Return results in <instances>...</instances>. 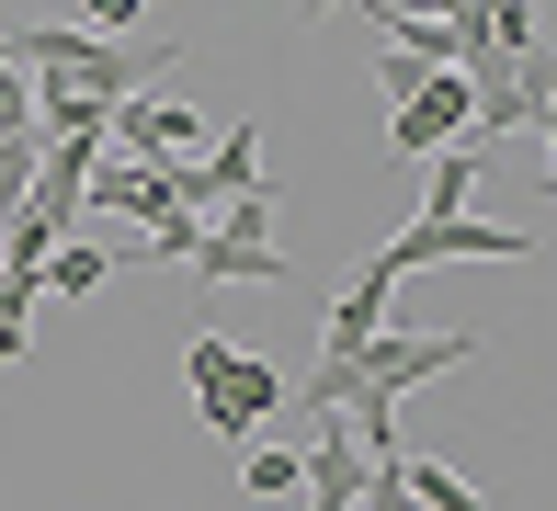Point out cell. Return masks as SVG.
Returning <instances> with one entry per match:
<instances>
[{
    "label": "cell",
    "mask_w": 557,
    "mask_h": 511,
    "mask_svg": "<svg viewBox=\"0 0 557 511\" xmlns=\"http://www.w3.org/2000/svg\"><path fill=\"white\" fill-rule=\"evenodd\" d=\"M12 68L69 80L91 102H125V91L183 80V46H171V35H91V23H12Z\"/></svg>",
    "instance_id": "1"
},
{
    "label": "cell",
    "mask_w": 557,
    "mask_h": 511,
    "mask_svg": "<svg viewBox=\"0 0 557 511\" xmlns=\"http://www.w3.org/2000/svg\"><path fill=\"white\" fill-rule=\"evenodd\" d=\"M114 148H125L137 171H183V160H206V148H216V114H183L171 80H160V91H125V102H114Z\"/></svg>",
    "instance_id": "2"
},
{
    "label": "cell",
    "mask_w": 557,
    "mask_h": 511,
    "mask_svg": "<svg viewBox=\"0 0 557 511\" xmlns=\"http://www.w3.org/2000/svg\"><path fill=\"white\" fill-rule=\"evenodd\" d=\"M523 227H490V216H421V227H398V239H375V262L387 273H421V262H523Z\"/></svg>",
    "instance_id": "3"
},
{
    "label": "cell",
    "mask_w": 557,
    "mask_h": 511,
    "mask_svg": "<svg viewBox=\"0 0 557 511\" xmlns=\"http://www.w3.org/2000/svg\"><path fill=\"white\" fill-rule=\"evenodd\" d=\"M467 114H478V102H467V80H455V68H433V80H421L410 102H387V137L410 148V160H444V148L467 137Z\"/></svg>",
    "instance_id": "4"
},
{
    "label": "cell",
    "mask_w": 557,
    "mask_h": 511,
    "mask_svg": "<svg viewBox=\"0 0 557 511\" xmlns=\"http://www.w3.org/2000/svg\"><path fill=\"white\" fill-rule=\"evenodd\" d=\"M273 398H285V375H273L262 352H239V364H227V387H206V421L227 432V444H262V421H273Z\"/></svg>",
    "instance_id": "5"
},
{
    "label": "cell",
    "mask_w": 557,
    "mask_h": 511,
    "mask_svg": "<svg viewBox=\"0 0 557 511\" xmlns=\"http://www.w3.org/2000/svg\"><path fill=\"white\" fill-rule=\"evenodd\" d=\"M387 296H398V273L364 250V273H352V285L331 296V341H319V352H364L375 329H387Z\"/></svg>",
    "instance_id": "6"
},
{
    "label": "cell",
    "mask_w": 557,
    "mask_h": 511,
    "mask_svg": "<svg viewBox=\"0 0 557 511\" xmlns=\"http://www.w3.org/2000/svg\"><path fill=\"white\" fill-rule=\"evenodd\" d=\"M308 511H352L364 500V444H352L342 421H319V444H308V489H296Z\"/></svg>",
    "instance_id": "7"
},
{
    "label": "cell",
    "mask_w": 557,
    "mask_h": 511,
    "mask_svg": "<svg viewBox=\"0 0 557 511\" xmlns=\"http://www.w3.org/2000/svg\"><path fill=\"white\" fill-rule=\"evenodd\" d=\"M194 273H206V285H285V250L239 239V227H206V239H194Z\"/></svg>",
    "instance_id": "8"
},
{
    "label": "cell",
    "mask_w": 557,
    "mask_h": 511,
    "mask_svg": "<svg viewBox=\"0 0 557 511\" xmlns=\"http://www.w3.org/2000/svg\"><path fill=\"white\" fill-rule=\"evenodd\" d=\"M387 477H398V500H410V511H490V500L467 489V477L444 466V454H398Z\"/></svg>",
    "instance_id": "9"
},
{
    "label": "cell",
    "mask_w": 557,
    "mask_h": 511,
    "mask_svg": "<svg viewBox=\"0 0 557 511\" xmlns=\"http://www.w3.org/2000/svg\"><path fill=\"white\" fill-rule=\"evenodd\" d=\"M421 171H433V183H421V216H467V194H478V171H490V148L455 137L444 160H421Z\"/></svg>",
    "instance_id": "10"
},
{
    "label": "cell",
    "mask_w": 557,
    "mask_h": 511,
    "mask_svg": "<svg viewBox=\"0 0 557 511\" xmlns=\"http://www.w3.org/2000/svg\"><path fill=\"white\" fill-rule=\"evenodd\" d=\"M239 489L296 500V489H308V454H285V444H239Z\"/></svg>",
    "instance_id": "11"
},
{
    "label": "cell",
    "mask_w": 557,
    "mask_h": 511,
    "mask_svg": "<svg viewBox=\"0 0 557 511\" xmlns=\"http://www.w3.org/2000/svg\"><path fill=\"white\" fill-rule=\"evenodd\" d=\"M103 273H114V250H91V239H69L58 262H46V296H103Z\"/></svg>",
    "instance_id": "12"
},
{
    "label": "cell",
    "mask_w": 557,
    "mask_h": 511,
    "mask_svg": "<svg viewBox=\"0 0 557 511\" xmlns=\"http://www.w3.org/2000/svg\"><path fill=\"white\" fill-rule=\"evenodd\" d=\"M35 171H46V137H0V227L23 216V194H35Z\"/></svg>",
    "instance_id": "13"
},
{
    "label": "cell",
    "mask_w": 557,
    "mask_h": 511,
    "mask_svg": "<svg viewBox=\"0 0 557 511\" xmlns=\"http://www.w3.org/2000/svg\"><path fill=\"white\" fill-rule=\"evenodd\" d=\"M227 364H239V341H216V329H206V341H183V387H194V398L227 387Z\"/></svg>",
    "instance_id": "14"
},
{
    "label": "cell",
    "mask_w": 557,
    "mask_h": 511,
    "mask_svg": "<svg viewBox=\"0 0 557 511\" xmlns=\"http://www.w3.org/2000/svg\"><path fill=\"white\" fill-rule=\"evenodd\" d=\"M0 137H35V80L23 68H0Z\"/></svg>",
    "instance_id": "15"
},
{
    "label": "cell",
    "mask_w": 557,
    "mask_h": 511,
    "mask_svg": "<svg viewBox=\"0 0 557 511\" xmlns=\"http://www.w3.org/2000/svg\"><path fill=\"white\" fill-rule=\"evenodd\" d=\"M148 12H171V0H81L91 35H125V23H148Z\"/></svg>",
    "instance_id": "16"
},
{
    "label": "cell",
    "mask_w": 557,
    "mask_h": 511,
    "mask_svg": "<svg viewBox=\"0 0 557 511\" xmlns=\"http://www.w3.org/2000/svg\"><path fill=\"white\" fill-rule=\"evenodd\" d=\"M421 80H433V68H421V58H410V46H387V58H375V91H387V102H410Z\"/></svg>",
    "instance_id": "17"
},
{
    "label": "cell",
    "mask_w": 557,
    "mask_h": 511,
    "mask_svg": "<svg viewBox=\"0 0 557 511\" xmlns=\"http://www.w3.org/2000/svg\"><path fill=\"white\" fill-rule=\"evenodd\" d=\"M285 12H296V23H331V12H342V0H285Z\"/></svg>",
    "instance_id": "18"
}]
</instances>
